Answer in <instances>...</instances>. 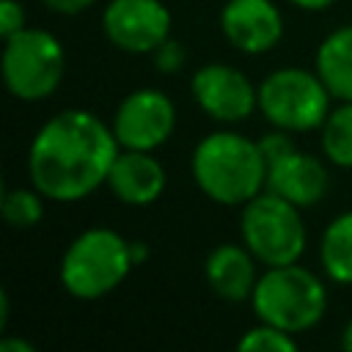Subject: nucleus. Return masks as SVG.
<instances>
[{
  "label": "nucleus",
  "mask_w": 352,
  "mask_h": 352,
  "mask_svg": "<svg viewBox=\"0 0 352 352\" xmlns=\"http://www.w3.org/2000/svg\"><path fill=\"white\" fill-rule=\"evenodd\" d=\"M330 91L316 72L286 66L270 72L258 82V110L275 129L308 132L319 129L330 113Z\"/></svg>",
  "instance_id": "7"
},
{
  "label": "nucleus",
  "mask_w": 352,
  "mask_h": 352,
  "mask_svg": "<svg viewBox=\"0 0 352 352\" xmlns=\"http://www.w3.org/2000/svg\"><path fill=\"white\" fill-rule=\"evenodd\" d=\"M239 234L242 245L264 267H283L300 261L308 239L300 206L272 190H261L242 206Z\"/></svg>",
  "instance_id": "6"
},
{
  "label": "nucleus",
  "mask_w": 352,
  "mask_h": 352,
  "mask_svg": "<svg viewBox=\"0 0 352 352\" xmlns=\"http://www.w3.org/2000/svg\"><path fill=\"white\" fill-rule=\"evenodd\" d=\"M267 190L292 201L300 209L316 206L330 190V173L324 162L297 146L267 162Z\"/></svg>",
  "instance_id": "12"
},
{
  "label": "nucleus",
  "mask_w": 352,
  "mask_h": 352,
  "mask_svg": "<svg viewBox=\"0 0 352 352\" xmlns=\"http://www.w3.org/2000/svg\"><path fill=\"white\" fill-rule=\"evenodd\" d=\"M250 305L258 322L300 336L324 319L327 286L316 272L300 267L297 261L283 267H264L250 294Z\"/></svg>",
  "instance_id": "3"
},
{
  "label": "nucleus",
  "mask_w": 352,
  "mask_h": 352,
  "mask_svg": "<svg viewBox=\"0 0 352 352\" xmlns=\"http://www.w3.org/2000/svg\"><path fill=\"white\" fill-rule=\"evenodd\" d=\"M0 352H33V344L19 336H6L0 338Z\"/></svg>",
  "instance_id": "23"
},
{
  "label": "nucleus",
  "mask_w": 352,
  "mask_h": 352,
  "mask_svg": "<svg viewBox=\"0 0 352 352\" xmlns=\"http://www.w3.org/2000/svg\"><path fill=\"white\" fill-rule=\"evenodd\" d=\"M165 168L151 151H135V148H121L110 176L107 187L110 192L126 204V206H148L165 192Z\"/></svg>",
  "instance_id": "13"
},
{
  "label": "nucleus",
  "mask_w": 352,
  "mask_h": 352,
  "mask_svg": "<svg viewBox=\"0 0 352 352\" xmlns=\"http://www.w3.org/2000/svg\"><path fill=\"white\" fill-rule=\"evenodd\" d=\"M341 346H344L346 352H352V319L346 322V327H344V333H341Z\"/></svg>",
  "instance_id": "27"
},
{
  "label": "nucleus",
  "mask_w": 352,
  "mask_h": 352,
  "mask_svg": "<svg viewBox=\"0 0 352 352\" xmlns=\"http://www.w3.org/2000/svg\"><path fill=\"white\" fill-rule=\"evenodd\" d=\"M113 135L121 148L154 151L176 129V107L168 94L157 88H135L113 113Z\"/></svg>",
  "instance_id": "8"
},
{
  "label": "nucleus",
  "mask_w": 352,
  "mask_h": 352,
  "mask_svg": "<svg viewBox=\"0 0 352 352\" xmlns=\"http://www.w3.org/2000/svg\"><path fill=\"white\" fill-rule=\"evenodd\" d=\"M322 154L336 168H352V102H338L330 107L324 124L319 126Z\"/></svg>",
  "instance_id": "17"
},
{
  "label": "nucleus",
  "mask_w": 352,
  "mask_h": 352,
  "mask_svg": "<svg viewBox=\"0 0 352 352\" xmlns=\"http://www.w3.org/2000/svg\"><path fill=\"white\" fill-rule=\"evenodd\" d=\"M256 264L258 258L245 248V245H234V242H223L217 248H212V253L204 261V275L209 289L228 302H242L250 300L253 289H256Z\"/></svg>",
  "instance_id": "14"
},
{
  "label": "nucleus",
  "mask_w": 352,
  "mask_h": 352,
  "mask_svg": "<svg viewBox=\"0 0 352 352\" xmlns=\"http://www.w3.org/2000/svg\"><path fill=\"white\" fill-rule=\"evenodd\" d=\"M286 3H292L294 8H302V11H324V8H330L336 0H286Z\"/></svg>",
  "instance_id": "24"
},
{
  "label": "nucleus",
  "mask_w": 352,
  "mask_h": 352,
  "mask_svg": "<svg viewBox=\"0 0 352 352\" xmlns=\"http://www.w3.org/2000/svg\"><path fill=\"white\" fill-rule=\"evenodd\" d=\"M44 195L36 187H14L3 192V217L11 228H33L44 217Z\"/></svg>",
  "instance_id": "18"
},
{
  "label": "nucleus",
  "mask_w": 352,
  "mask_h": 352,
  "mask_svg": "<svg viewBox=\"0 0 352 352\" xmlns=\"http://www.w3.org/2000/svg\"><path fill=\"white\" fill-rule=\"evenodd\" d=\"M198 190L220 206H245L267 190V157L258 140L220 129L198 140L190 160Z\"/></svg>",
  "instance_id": "2"
},
{
  "label": "nucleus",
  "mask_w": 352,
  "mask_h": 352,
  "mask_svg": "<svg viewBox=\"0 0 352 352\" xmlns=\"http://www.w3.org/2000/svg\"><path fill=\"white\" fill-rule=\"evenodd\" d=\"M226 41L245 55H264L283 38V16L272 0H226L220 8Z\"/></svg>",
  "instance_id": "11"
},
{
  "label": "nucleus",
  "mask_w": 352,
  "mask_h": 352,
  "mask_svg": "<svg viewBox=\"0 0 352 352\" xmlns=\"http://www.w3.org/2000/svg\"><path fill=\"white\" fill-rule=\"evenodd\" d=\"M170 22L162 0H110L102 11L104 38L129 55H151L170 36Z\"/></svg>",
  "instance_id": "9"
},
{
  "label": "nucleus",
  "mask_w": 352,
  "mask_h": 352,
  "mask_svg": "<svg viewBox=\"0 0 352 352\" xmlns=\"http://www.w3.org/2000/svg\"><path fill=\"white\" fill-rule=\"evenodd\" d=\"M190 91L195 104L220 124H239L258 110V85L228 63H204L195 69Z\"/></svg>",
  "instance_id": "10"
},
{
  "label": "nucleus",
  "mask_w": 352,
  "mask_h": 352,
  "mask_svg": "<svg viewBox=\"0 0 352 352\" xmlns=\"http://www.w3.org/2000/svg\"><path fill=\"white\" fill-rule=\"evenodd\" d=\"M314 66L333 99L352 102V25H341L322 38Z\"/></svg>",
  "instance_id": "15"
},
{
  "label": "nucleus",
  "mask_w": 352,
  "mask_h": 352,
  "mask_svg": "<svg viewBox=\"0 0 352 352\" xmlns=\"http://www.w3.org/2000/svg\"><path fill=\"white\" fill-rule=\"evenodd\" d=\"M135 267L129 239L118 231L96 226L80 231L60 256L58 278L74 300H99L121 286Z\"/></svg>",
  "instance_id": "4"
},
{
  "label": "nucleus",
  "mask_w": 352,
  "mask_h": 352,
  "mask_svg": "<svg viewBox=\"0 0 352 352\" xmlns=\"http://www.w3.org/2000/svg\"><path fill=\"white\" fill-rule=\"evenodd\" d=\"M50 11H55V14H60V16H77V14H82V11H88L96 0H41Z\"/></svg>",
  "instance_id": "22"
},
{
  "label": "nucleus",
  "mask_w": 352,
  "mask_h": 352,
  "mask_svg": "<svg viewBox=\"0 0 352 352\" xmlns=\"http://www.w3.org/2000/svg\"><path fill=\"white\" fill-rule=\"evenodd\" d=\"M8 311H11V305H8V292L0 289V330L8 327Z\"/></svg>",
  "instance_id": "26"
},
{
  "label": "nucleus",
  "mask_w": 352,
  "mask_h": 352,
  "mask_svg": "<svg viewBox=\"0 0 352 352\" xmlns=\"http://www.w3.org/2000/svg\"><path fill=\"white\" fill-rule=\"evenodd\" d=\"M236 349L248 352H294L297 349V336L275 327V324H267V322H258L256 327H250L239 341H236Z\"/></svg>",
  "instance_id": "19"
},
{
  "label": "nucleus",
  "mask_w": 352,
  "mask_h": 352,
  "mask_svg": "<svg viewBox=\"0 0 352 352\" xmlns=\"http://www.w3.org/2000/svg\"><path fill=\"white\" fill-rule=\"evenodd\" d=\"M319 264L333 283L352 286V209L327 223L319 242Z\"/></svg>",
  "instance_id": "16"
},
{
  "label": "nucleus",
  "mask_w": 352,
  "mask_h": 352,
  "mask_svg": "<svg viewBox=\"0 0 352 352\" xmlns=\"http://www.w3.org/2000/svg\"><path fill=\"white\" fill-rule=\"evenodd\" d=\"M118 151L113 126L82 107H69L33 135L28 176L47 201L74 204L107 184Z\"/></svg>",
  "instance_id": "1"
},
{
  "label": "nucleus",
  "mask_w": 352,
  "mask_h": 352,
  "mask_svg": "<svg viewBox=\"0 0 352 352\" xmlns=\"http://www.w3.org/2000/svg\"><path fill=\"white\" fill-rule=\"evenodd\" d=\"M129 253H132V261H135V267H138V264H143V261L148 258V245L140 242V239H135V242H129Z\"/></svg>",
  "instance_id": "25"
},
{
  "label": "nucleus",
  "mask_w": 352,
  "mask_h": 352,
  "mask_svg": "<svg viewBox=\"0 0 352 352\" xmlns=\"http://www.w3.org/2000/svg\"><path fill=\"white\" fill-rule=\"evenodd\" d=\"M3 82L14 99L41 102L52 96L66 74L63 44L41 28H22L3 44Z\"/></svg>",
  "instance_id": "5"
},
{
  "label": "nucleus",
  "mask_w": 352,
  "mask_h": 352,
  "mask_svg": "<svg viewBox=\"0 0 352 352\" xmlns=\"http://www.w3.org/2000/svg\"><path fill=\"white\" fill-rule=\"evenodd\" d=\"M151 58H154L157 72H162V74H176V72L184 66V60H187V50H184L182 41H176V38L168 36V38L151 52Z\"/></svg>",
  "instance_id": "20"
},
{
  "label": "nucleus",
  "mask_w": 352,
  "mask_h": 352,
  "mask_svg": "<svg viewBox=\"0 0 352 352\" xmlns=\"http://www.w3.org/2000/svg\"><path fill=\"white\" fill-rule=\"evenodd\" d=\"M25 19L28 16H25L22 3H16V0H0V36L3 38H8L14 33H19L22 28H28Z\"/></svg>",
  "instance_id": "21"
}]
</instances>
